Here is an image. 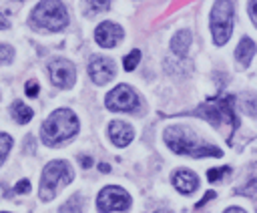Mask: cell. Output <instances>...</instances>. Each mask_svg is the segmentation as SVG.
Returning a JSON list of instances; mask_svg holds the SVG:
<instances>
[{
	"label": "cell",
	"instance_id": "cell-1",
	"mask_svg": "<svg viewBox=\"0 0 257 213\" xmlns=\"http://www.w3.org/2000/svg\"><path fill=\"white\" fill-rule=\"evenodd\" d=\"M165 143L177 155H187V157H223V151L219 147L205 143L189 127H183V125L169 127L165 131Z\"/></svg>",
	"mask_w": 257,
	"mask_h": 213
},
{
	"label": "cell",
	"instance_id": "cell-2",
	"mask_svg": "<svg viewBox=\"0 0 257 213\" xmlns=\"http://www.w3.org/2000/svg\"><path fill=\"white\" fill-rule=\"evenodd\" d=\"M78 133V119L70 109H56L42 123L40 139L48 147H56Z\"/></svg>",
	"mask_w": 257,
	"mask_h": 213
},
{
	"label": "cell",
	"instance_id": "cell-3",
	"mask_svg": "<svg viewBox=\"0 0 257 213\" xmlns=\"http://www.w3.org/2000/svg\"><path fill=\"white\" fill-rule=\"evenodd\" d=\"M72 177H74V173L66 161H50L44 167L42 177H40V191H38L40 199L52 201L56 197V193L72 181Z\"/></svg>",
	"mask_w": 257,
	"mask_h": 213
},
{
	"label": "cell",
	"instance_id": "cell-4",
	"mask_svg": "<svg viewBox=\"0 0 257 213\" xmlns=\"http://www.w3.org/2000/svg\"><path fill=\"white\" fill-rule=\"evenodd\" d=\"M30 24L52 32L62 30L68 24V14L64 4L60 0H40L30 14Z\"/></svg>",
	"mask_w": 257,
	"mask_h": 213
},
{
	"label": "cell",
	"instance_id": "cell-5",
	"mask_svg": "<svg viewBox=\"0 0 257 213\" xmlns=\"http://www.w3.org/2000/svg\"><path fill=\"white\" fill-rule=\"evenodd\" d=\"M233 32V4L229 0H217L211 10V34L217 46H223Z\"/></svg>",
	"mask_w": 257,
	"mask_h": 213
},
{
	"label": "cell",
	"instance_id": "cell-6",
	"mask_svg": "<svg viewBox=\"0 0 257 213\" xmlns=\"http://www.w3.org/2000/svg\"><path fill=\"white\" fill-rule=\"evenodd\" d=\"M233 96H223V98H217L213 102H207V104H201L193 115H199V117H205L211 125H221V123H227L231 125L233 129H237L239 125V119L235 117V106H233Z\"/></svg>",
	"mask_w": 257,
	"mask_h": 213
},
{
	"label": "cell",
	"instance_id": "cell-7",
	"mask_svg": "<svg viewBox=\"0 0 257 213\" xmlns=\"http://www.w3.org/2000/svg\"><path fill=\"white\" fill-rule=\"evenodd\" d=\"M96 207L100 213H112V211H126L131 207V195L116 185L104 187L96 197Z\"/></svg>",
	"mask_w": 257,
	"mask_h": 213
},
{
	"label": "cell",
	"instance_id": "cell-8",
	"mask_svg": "<svg viewBox=\"0 0 257 213\" xmlns=\"http://www.w3.org/2000/svg\"><path fill=\"white\" fill-rule=\"evenodd\" d=\"M104 104H106V109H110V111L133 113V111H137V106H139V96H137V92H135L128 84H118V86H114V88L106 94Z\"/></svg>",
	"mask_w": 257,
	"mask_h": 213
},
{
	"label": "cell",
	"instance_id": "cell-9",
	"mask_svg": "<svg viewBox=\"0 0 257 213\" xmlns=\"http://www.w3.org/2000/svg\"><path fill=\"white\" fill-rule=\"evenodd\" d=\"M48 74H50L52 84L58 88H70L74 84V78H76L74 64L70 60H64V58L52 60L48 64Z\"/></svg>",
	"mask_w": 257,
	"mask_h": 213
},
{
	"label": "cell",
	"instance_id": "cell-10",
	"mask_svg": "<svg viewBox=\"0 0 257 213\" xmlns=\"http://www.w3.org/2000/svg\"><path fill=\"white\" fill-rule=\"evenodd\" d=\"M88 74H90L92 82L106 84L114 76V62L106 56H92L88 62Z\"/></svg>",
	"mask_w": 257,
	"mask_h": 213
},
{
	"label": "cell",
	"instance_id": "cell-11",
	"mask_svg": "<svg viewBox=\"0 0 257 213\" xmlns=\"http://www.w3.org/2000/svg\"><path fill=\"white\" fill-rule=\"evenodd\" d=\"M120 38H122V28L114 22H100L94 30V40L104 48L116 46Z\"/></svg>",
	"mask_w": 257,
	"mask_h": 213
},
{
	"label": "cell",
	"instance_id": "cell-12",
	"mask_svg": "<svg viewBox=\"0 0 257 213\" xmlns=\"http://www.w3.org/2000/svg\"><path fill=\"white\" fill-rule=\"evenodd\" d=\"M108 137L110 141L116 145V147H126L133 137H135V131L128 123H122V121H112L108 125Z\"/></svg>",
	"mask_w": 257,
	"mask_h": 213
},
{
	"label": "cell",
	"instance_id": "cell-13",
	"mask_svg": "<svg viewBox=\"0 0 257 213\" xmlns=\"http://www.w3.org/2000/svg\"><path fill=\"white\" fill-rule=\"evenodd\" d=\"M173 185L177 187L179 193L191 195V193L199 187V177H197L193 171H189V169H179V171H175V175H173Z\"/></svg>",
	"mask_w": 257,
	"mask_h": 213
},
{
	"label": "cell",
	"instance_id": "cell-14",
	"mask_svg": "<svg viewBox=\"0 0 257 213\" xmlns=\"http://www.w3.org/2000/svg\"><path fill=\"white\" fill-rule=\"evenodd\" d=\"M253 54H255V42H253L251 38L243 36V38L239 40L237 50H235V58H237V62H239L241 66H249Z\"/></svg>",
	"mask_w": 257,
	"mask_h": 213
},
{
	"label": "cell",
	"instance_id": "cell-15",
	"mask_svg": "<svg viewBox=\"0 0 257 213\" xmlns=\"http://www.w3.org/2000/svg\"><path fill=\"white\" fill-rule=\"evenodd\" d=\"M191 46V32L189 30H179L173 40H171V50L177 54V56H187V50Z\"/></svg>",
	"mask_w": 257,
	"mask_h": 213
},
{
	"label": "cell",
	"instance_id": "cell-16",
	"mask_svg": "<svg viewBox=\"0 0 257 213\" xmlns=\"http://www.w3.org/2000/svg\"><path fill=\"white\" fill-rule=\"evenodd\" d=\"M237 193H239V195H245V197H253V195H257V161L253 163V167H251L247 179H245L243 185L237 189Z\"/></svg>",
	"mask_w": 257,
	"mask_h": 213
},
{
	"label": "cell",
	"instance_id": "cell-17",
	"mask_svg": "<svg viewBox=\"0 0 257 213\" xmlns=\"http://www.w3.org/2000/svg\"><path fill=\"white\" fill-rule=\"evenodd\" d=\"M10 115H12V119L16 121V123H20V125H24V123H28L30 119H32V109L30 106H26L22 100H14L12 102V106H10Z\"/></svg>",
	"mask_w": 257,
	"mask_h": 213
},
{
	"label": "cell",
	"instance_id": "cell-18",
	"mask_svg": "<svg viewBox=\"0 0 257 213\" xmlns=\"http://www.w3.org/2000/svg\"><path fill=\"white\" fill-rule=\"evenodd\" d=\"M239 106L245 115L249 117H257V92L249 90V92H243L239 96Z\"/></svg>",
	"mask_w": 257,
	"mask_h": 213
},
{
	"label": "cell",
	"instance_id": "cell-19",
	"mask_svg": "<svg viewBox=\"0 0 257 213\" xmlns=\"http://www.w3.org/2000/svg\"><path fill=\"white\" fill-rule=\"evenodd\" d=\"M82 201H84L82 195H74V197H70V199L60 207V213H80L82 207H84Z\"/></svg>",
	"mask_w": 257,
	"mask_h": 213
},
{
	"label": "cell",
	"instance_id": "cell-20",
	"mask_svg": "<svg viewBox=\"0 0 257 213\" xmlns=\"http://www.w3.org/2000/svg\"><path fill=\"white\" fill-rule=\"evenodd\" d=\"M82 4H84V8H86L88 14H96V12L108 10L110 0H82Z\"/></svg>",
	"mask_w": 257,
	"mask_h": 213
},
{
	"label": "cell",
	"instance_id": "cell-21",
	"mask_svg": "<svg viewBox=\"0 0 257 213\" xmlns=\"http://www.w3.org/2000/svg\"><path fill=\"white\" fill-rule=\"evenodd\" d=\"M10 149H12V137L6 135V133H0V163L6 161Z\"/></svg>",
	"mask_w": 257,
	"mask_h": 213
},
{
	"label": "cell",
	"instance_id": "cell-22",
	"mask_svg": "<svg viewBox=\"0 0 257 213\" xmlns=\"http://www.w3.org/2000/svg\"><path fill=\"white\" fill-rule=\"evenodd\" d=\"M139 60H141V50H131L126 56H124V60H122V66H124V70H135L137 68V64H139Z\"/></svg>",
	"mask_w": 257,
	"mask_h": 213
},
{
	"label": "cell",
	"instance_id": "cell-23",
	"mask_svg": "<svg viewBox=\"0 0 257 213\" xmlns=\"http://www.w3.org/2000/svg\"><path fill=\"white\" fill-rule=\"evenodd\" d=\"M231 173V169L229 167H217V169H209L207 171V179L211 181V183H215V181H219L221 177H225V175H229Z\"/></svg>",
	"mask_w": 257,
	"mask_h": 213
},
{
	"label": "cell",
	"instance_id": "cell-24",
	"mask_svg": "<svg viewBox=\"0 0 257 213\" xmlns=\"http://www.w3.org/2000/svg\"><path fill=\"white\" fill-rule=\"evenodd\" d=\"M12 56H14L12 46H8V44H0V64L10 62V60H12Z\"/></svg>",
	"mask_w": 257,
	"mask_h": 213
},
{
	"label": "cell",
	"instance_id": "cell-25",
	"mask_svg": "<svg viewBox=\"0 0 257 213\" xmlns=\"http://www.w3.org/2000/svg\"><path fill=\"white\" fill-rule=\"evenodd\" d=\"M24 92L34 98V96L38 94V82H36V80H28V82L24 84Z\"/></svg>",
	"mask_w": 257,
	"mask_h": 213
},
{
	"label": "cell",
	"instance_id": "cell-26",
	"mask_svg": "<svg viewBox=\"0 0 257 213\" xmlns=\"http://www.w3.org/2000/svg\"><path fill=\"white\" fill-rule=\"evenodd\" d=\"M28 191H30V183H28V179H22V181L16 183L14 193H28Z\"/></svg>",
	"mask_w": 257,
	"mask_h": 213
},
{
	"label": "cell",
	"instance_id": "cell-27",
	"mask_svg": "<svg viewBox=\"0 0 257 213\" xmlns=\"http://www.w3.org/2000/svg\"><path fill=\"white\" fill-rule=\"evenodd\" d=\"M249 16H251V20H253V24L257 26V0H249Z\"/></svg>",
	"mask_w": 257,
	"mask_h": 213
},
{
	"label": "cell",
	"instance_id": "cell-28",
	"mask_svg": "<svg viewBox=\"0 0 257 213\" xmlns=\"http://www.w3.org/2000/svg\"><path fill=\"white\" fill-rule=\"evenodd\" d=\"M209 199H215V191H207V193H205V197H203V199H201V201H199L195 207H197V209H199V207H203V205H205Z\"/></svg>",
	"mask_w": 257,
	"mask_h": 213
},
{
	"label": "cell",
	"instance_id": "cell-29",
	"mask_svg": "<svg viewBox=\"0 0 257 213\" xmlns=\"http://www.w3.org/2000/svg\"><path fill=\"white\" fill-rule=\"evenodd\" d=\"M80 165L82 167H90L92 165V159L90 157H80Z\"/></svg>",
	"mask_w": 257,
	"mask_h": 213
},
{
	"label": "cell",
	"instance_id": "cell-30",
	"mask_svg": "<svg viewBox=\"0 0 257 213\" xmlns=\"http://www.w3.org/2000/svg\"><path fill=\"white\" fill-rule=\"evenodd\" d=\"M4 28H8V18L4 14H0V30H4Z\"/></svg>",
	"mask_w": 257,
	"mask_h": 213
},
{
	"label": "cell",
	"instance_id": "cell-31",
	"mask_svg": "<svg viewBox=\"0 0 257 213\" xmlns=\"http://www.w3.org/2000/svg\"><path fill=\"white\" fill-rule=\"evenodd\" d=\"M225 213H245V211H243V209H239V207H229Z\"/></svg>",
	"mask_w": 257,
	"mask_h": 213
},
{
	"label": "cell",
	"instance_id": "cell-32",
	"mask_svg": "<svg viewBox=\"0 0 257 213\" xmlns=\"http://www.w3.org/2000/svg\"><path fill=\"white\" fill-rule=\"evenodd\" d=\"M98 169H100L102 173H108V171H110V167H108L106 163H100V165H98Z\"/></svg>",
	"mask_w": 257,
	"mask_h": 213
},
{
	"label": "cell",
	"instance_id": "cell-33",
	"mask_svg": "<svg viewBox=\"0 0 257 213\" xmlns=\"http://www.w3.org/2000/svg\"><path fill=\"white\" fill-rule=\"evenodd\" d=\"M155 213H169V211H155Z\"/></svg>",
	"mask_w": 257,
	"mask_h": 213
},
{
	"label": "cell",
	"instance_id": "cell-34",
	"mask_svg": "<svg viewBox=\"0 0 257 213\" xmlns=\"http://www.w3.org/2000/svg\"><path fill=\"white\" fill-rule=\"evenodd\" d=\"M2 213H4V211H2Z\"/></svg>",
	"mask_w": 257,
	"mask_h": 213
}]
</instances>
